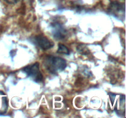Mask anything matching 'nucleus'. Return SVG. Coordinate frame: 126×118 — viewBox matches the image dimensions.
Returning <instances> with one entry per match:
<instances>
[{
    "instance_id": "obj_1",
    "label": "nucleus",
    "mask_w": 126,
    "mask_h": 118,
    "mask_svg": "<svg viewBox=\"0 0 126 118\" xmlns=\"http://www.w3.org/2000/svg\"><path fill=\"white\" fill-rule=\"evenodd\" d=\"M44 65L50 73L57 74L63 71L67 65L66 60L60 57L47 55L44 59Z\"/></svg>"
},
{
    "instance_id": "obj_2",
    "label": "nucleus",
    "mask_w": 126,
    "mask_h": 118,
    "mask_svg": "<svg viewBox=\"0 0 126 118\" xmlns=\"http://www.w3.org/2000/svg\"><path fill=\"white\" fill-rule=\"evenodd\" d=\"M110 97V104L119 116L125 117L126 115V96L123 94L108 93Z\"/></svg>"
},
{
    "instance_id": "obj_3",
    "label": "nucleus",
    "mask_w": 126,
    "mask_h": 118,
    "mask_svg": "<svg viewBox=\"0 0 126 118\" xmlns=\"http://www.w3.org/2000/svg\"><path fill=\"white\" fill-rule=\"evenodd\" d=\"M22 71L27 75L28 77L36 82H41L43 80V76L39 70L38 63L28 65L22 69Z\"/></svg>"
},
{
    "instance_id": "obj_4",
    "label": "nucleus",
    "mask_w": 126,
    "mask_h": 118,
    "mask_svg": "<svg viewBox=\"0 0 126 118\" xmlns=\"http://www.w3.org/2000/svg\"><path fill=\"white\" fill-rule=\"evenodd\" d=\"M108 12L112 15L119 20L125 18V4L118 1H114L111 3L108 9Z\"/></svg>"
},
{
    "instance_id": "obj_5",
    "label": "nucleus",
    "mask_w": 126,
    "mask_h": 118,
    "mask_svg": "<svg viewBox=\"0 0 126 118\" xmlns=\"http://www.w3.org/2000/svg\"><path fill=\"white\" fill-rule=\"evenodd\" d=\"M51 31L54 38L62 40L66 38L67 31L62 24L59 22H54L51 24Z\"/></svg>"
},
{
    "instance_id": "obj_6",
    "label": "nucleus",
    "mask_w": 126,
    "mask_h": 118,
    "mask_svg": "<svg viewBox=\"0 0 126 118\" xmlns=\"http://www.w3.org/2000/svg\"><path fill=\"white\" fill-rule=\"evenodd\" d=\"M33 41H34V43L38 47L44 50L50 49L54 45V43L50 41L47 37L44 36L42 34L36 36L33 39Z\"/></svg>"
},
{
    "instance_id": "obj_7",
    "label": "nucleus",
    "mask_w": 126,
    "mask_h": 118,
    "mask_svg": "<svg viewBox=\"0 0 126 118\" xmlns=\"http://www.w3.org/2000/svg\"><path fill=\"white\" fill-rule=\"evenodd\" d=\"M8 109V98L4 92L0 90V115L6 114Z\"/></svg>"
},
{
    "instance_id": "obj_8",
    "label": "nucleus",
    "mask_w": 126,
    "mask_h": 118,
    "mask_svg": "<svg viewBox=\"0 0 126 118\" xmlns=\"http://www.w3.org/2000/svg\"><path fill=\"white\" fill-rule=\"evenodd\" d=\"M57 52L59 54H64V55H69L70 54V50L68 49L67 47L62 44H59V47H58Z\"/></svg>"
}]
</instances>
